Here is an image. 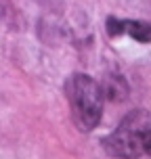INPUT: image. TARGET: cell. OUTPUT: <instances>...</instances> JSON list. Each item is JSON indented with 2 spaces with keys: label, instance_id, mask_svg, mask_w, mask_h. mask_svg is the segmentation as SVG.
<instances>
[{
  "label": "cell",
  "instance_id": "cell-1",
  "mask_svg": "<svg viewBox=\"0 0 151 159\" xmlns=\"http://www.w3.org/2000/svg\"><path fill=\"white\" fill-rule=\"evenodd\" d=\"M103 147L111 157L120 159L151 155V113L143 109L130 111L111 134L103 138Z\"/></svg>",
  "mask_w": 151,
  "mask_h": 159
},
{
  "label": "cell",
  "instance_id": "cell-2",
  "mask_svg": "<svg viewBox=\"0 0 151 159\" xmlns=\"http://www.w3.org/2000/svg\"><path fill=\"white\" fill-rule=\"evenodd\" d=\"M72 119L80 132H90L99 126L103 115V90L86 73H73L65 84Z\"/></svg>",
  "mask_w": 151,
  "mask_h": 159
},
{
  "label": "cell",
  "instance_id": "cell-3",
  "mask_svg": "<svg viewBox=\"0 0 151 159\" xmlns=\"http://www.w3.org/2000/svg\"><path fill=\"white\" fill-rule=\"evenodd\" d=\"M128 34L136 42H151V23L149 21H136V19H107V36Z\"/></svg>",
  "mask_w": 151,
  "mask_h": 159
}]
</instances>
